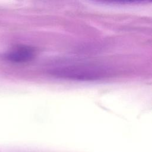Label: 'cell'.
<instances>
[{
    "label": "cell",
    "instance_id": "cell-1",
    "mask_svg": "<svg viewBox=\"0 0 152 152\" xmlns=\"http://www.w3.org/2000/svg\"><path fill=\"white\" fill-rule=\"evenodd\" d=\"M111 72V69L103 64L88 62L64 64L48 70V73L53 77L78 81L100 80L108 77Z\"/></svg>",
    "mask_w": 152,
    "mask_h": 152
},
{
    "label": "cell",
    "instance_id": "cell-2",
    "mask_svg": "<svg viewBox=\"0 0 152 152\" xmlns=\"http://www.w3.org/2000/svg\"><path fill=\"white\" fill-rule=\"evenodd\" d=\"M36 50L34 48L28 45H18L5 55L6 60L17 64L25 63L31 61L35 56Z\"/></svg>",
    "mask_w": 152,
    "mask_h": 152
}]
</instances>
